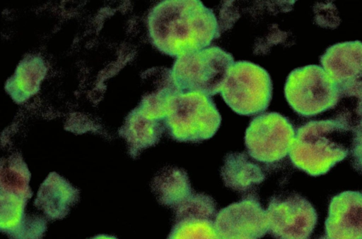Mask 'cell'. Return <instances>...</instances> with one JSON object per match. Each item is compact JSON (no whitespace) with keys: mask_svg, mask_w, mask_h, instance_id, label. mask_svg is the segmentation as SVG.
<instances>
[{"mask_svg":"<svg viewBox=\"0 0 362 239\" xmlns=\"http://www.w3.org/2000/svg\"><path fill=\"white\" fill-rule=\"evenodd\" d=\"M350 152L354 168L362 173V117L351 129Z\"/></svg>","mask_w":362,"mask_h":239,"instance_id":"obj_18","label":"cell"},{"mask_svg":"<svg viewBox=\"0 0 362 239\" xmlns=\"http://www.w3.org/2000/svg\"><path fill=\"white\" fill-rule=\"evenodd\" d=\"M90 239H117V238L113 236L100 235L95 236L94 238H92Z\"/></svg>","mask_w":362,"mask_h":239,"instance_id":"obj_19","label":"cell"},{"mask_svg":"<svg viewBox=\"0 0 362 239\" xmlns=\"http://www.w3.org/2000/svg\"><path fill=\"white\" fill-rule=\"evenodd\" d=\"M164 123L173 140L199 142L215 135L221 116L211 97L199 92H178L168 101Z\"/></svg>","mask_w":362,"mask_h":239,"instance_id":"obj_3","label":"cell"},{"mask_svg":"<svg viewBox=\"0 0 362 239\" xmlns=\"http://www.w3.org/2000/svg\"><path fill=\"white\" fill-rule=\"evenodd\" d=\"M221 95L236 114L252 116L265 111L272 97L268 72L248 61H238L227 72Z\"/></svg>","mask_w":362,"mask_h":239,"instance_id":"obj_5","label":"cell"},{"mask_svg":"<svg viewBox=\"0 0 362 239\" xmlns=\"http://www.w3.org/2000/svg\"><path fill=\"white\" fill-rule=\"evenodd\" d=\"M345 122L335 118L308 121L298 128L289 152L296 168L312 176L327 173L350 152Z\"/></svg>","mask_w":362,"mask_h":239,"instance_id":"obj_2","label":"cell"},{"mask_svg":"<svg viewBox=\"0 0 362 239\" xmlns=\"http://www.w3.org/2000/svg\"><path fill=\"white\" fill-rule=\"evenodd\" d=\"M266 214L268 232L275 239H309L317 221L312 204L296 193L272 197Z\"/></svg>","mask_w":362,"mask_h":239,"instance_id":"obj_8","label":"cell"},{"mask_svg":"<svg viewBox=\"0 0 362 239\" xmlns=\"http://www.w3.org/2000/svg\"><path fill=\"white\" fill-rule=\"evenodd\" d=\"M151 42L161 53L179 57L210 45L221 36L212 9L199 0H166L147 17Z\"/></svg>","mask_w":362,"mask_h":239,"instance_id":"obj_1","label":"cell"},{"mask_svg":"<svg viewBox=\"0 0 362 239\" xmlns=\"http://www.w3.org/2000/svg\"><path fill=\"white\" fill-rule=\"evenodd\" d=\"M322 67L337 85L341 98L362 106V42L334 44L320 57Z\"/></svg>","mask_w":362,"mask_h":239,"instance_id":"obj_9","label":"cell"},{"mask_svg":"<svg viewBox=\"0 0 362 239\" xmlns=\"http://www.w3.org/2000/svg\"><path fill=\"white\" fill-rule=\"evenodd\" d=\"M325 226L329 239H362V193L348 190L334 196Z\"/></svg>","mask_w":362,"mask_h":239,"instance_id":"obj_11","label":"cell"},{"mask_svg":"<svg viewBox=\"0 0 362 239\" xmlns=\"http://www.w3.org/2000/svg\"><path fill=\"white\" fill-rule=\"evenodd\" d=\"M128 138L137 149L155 145L165 128V123L148 118L136 109L129 115L127 125Z\"/></svg>","mask_w":362,"mask_h":239,"instance_id":"obj_15","label":"cell"},{"mask_svg":"<svg viewBox=\"0 0 362 239\" xmlns=\"http://www.w3.org/2000/svg\"><path fill=\"white\" fill-rule=\"evenodd\" d=\"M233 56L212 46L177 57L171 74L180 92H199L209 97L221 92Z\"/></svg>","mask_w":362,"mask_h":239,"instance_id":"obj_4","label":"cell"},{"mask_svg":"<svg viewBox=\"0 0 362 239\" xmlns=\"http://www.w3.org/2000/svg\"><path fill=\"white\" fill-rule=\"evenodd\" d=\"M221 176L227 188L239 192L252 190L266 177L260 166L244 152L227 154L221 168Z\"/></svg>","mask_w":362,"mask_h":239,"instance_id":"obj_12","label":"cell"},{"mask_svg":"<svg viewBox=\"0 0 362 239\" xmlns=\"http://www.w3.org/2000/svg\"><path fill=\"white\" fill-rule=\"evenodd\" d=\"M318 239H329L327 235L321 236Z\"/></svg>","mask_w":362,"mask_h":239,"instance_id":"obj_21","label":"cell"},{"mask_svg":"<svg viewBox=\"0 0 362 239\" xmlns=\"http://www.w3.org/2000/svg\"><path fill=\"white\" fill-rule=\"evenodd\" d=\"M46 73L44 60L29 56L21 61L14 75L7 80L6 90L15 102H23L37 92Z\"/></svg>","mask_w":362,"mask_h":239,"instance_id":"obj_13","label":"cell"},{"mask_svg":"<svg viewBox=\"0 0 362 239\" xmlns=\"http://www.w3.org/2000/svg\"><path fill=\"white\" fill-rule=\"evenodd\" d=\"M173 211L175 221L191 218L214 220L216 216V204L211 197L192 192Z\"/></svg>","mask_w":362,"mask_h":239,"instance_id":"obj_17","label":"cell"},{"mask_svg":"<svg viewBox=\"0 0 362 239\" xmlns=\"http://www.w3.org/2000/svg\"><path fill=\"white\" fill-rule=\"evenodd\" d=\"M167 239H221L213 220L185 219L175 221Z\"/></svg>","mask_w":362,"mask_h":239,"instance_id":"obj_16","label":"cell"},{"mask_svg":"<svg viewBox=\"0 0 362 239\" xmlns=\"http://www.w3.org/2000/svg\"><path fill=\"white\" fill-rule=\"evenodd\" d=\"M295 135L288 118L277 112H267L250 121L245 130V145L255 161L274 164L289 154Z\"/></svg>","mask_w":362,"mask_h":239,"instance_id":"obj_7","label":"cell"},{"mask_svg":"<svg viewBox=\"0 0 362 239\" xmlns=\"http://www.w3.org/2000/svg\"><path fill=\"white\" fill-rule=\"evenodd\" d=\"M214 222L221 239L234 236L260 238L268 232L266 211L252 195L221 209Z\"/></svg>","mask_w":362,"mask_h":239,"instance_id":"obj_10","label":"cell"},{"mask_svg":"<svg viewBox=\"0 0 362 239\" xmlns=\"http://www.w3.org/2000/svg\"><path fill=\"white\" fill-rule=\"evenodd\" d=\"M227 239H257V238H254L248 237V236H234V237H231V238H229Z\"/></svg>","mask_w":362,"mask_h":239,"instance_id":"obj_20","label":"cell"},{"mask_svg":"<svg viewBox=\"0 0 362 239\" xmlns=\"http://www.w3.org/2000/svg\"><path fill=\"white\" fill-rule=\"evenodd\" d=\"M152 188L158 202L173 209L193 192L187 173L177 167H167L160 171Z\"/></svg>","mask_w":362,"mask_h":239,"instance_id":"obj_14","label":"cell"},{"mask_svg":"<svg viewBox=\"0 0 362 239\" xmlns=\"http://www.w3.org/2000/svg\"><path fill=\"white\" fill-rule=\"evenodd\" d=\"M284 95L298 115L311 117L334 108L339 100V90L324 68L308 65L293 70L284 85Z\"/></svg>","mask_w":362,"mask_h":239,"instance_id":"obj_6","label":"cell"}]
</instances>
